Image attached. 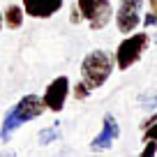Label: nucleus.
<instances>
[{"instance_id":"obj_1","label":"nucleus","mask_w":157,"mask_h":157,"mask_svg":"<svg viewBox=\"0 0 157 157\" xmlns=\"http://www.w3.org/2000/svg\"><path fill=\"white\" fill-rule=\"evenodd\" d=\"M46 111V104H44V97H37V95H25L16 102V106L10 109V113L5 116L2 120V139H10V134L14 129H19L23 123H30L35 118H39L42 113Z\"/></svg>"},{"instance_id":"obj_2","label":"nucleus","mask_w":157,"mask_h":157,"mask_svg":"<svg viewBox=\"0 0 157 157\" xmlns=\"http://www.w3.org/2000/svg\"><path fill=\"white\" fill-rule=\"evenodd\" d=\"M113 65H116V60H113V56L109 53V51H102V49L90 51L83 58V63H81V81H83L90 90L99 88V86L106 83V78L111 76Z\"/></svg>"},{"instance_id":"obj_3","label":"nucleus","mask_w":157,"mask_h":157,"mask_svg":"<svg viewBox=\"0 0 157 157\" xmlns=\"http://www.w3.org/2000/svg\"><path fill=\"white\" fill-rule=\"evenodd\" d=\"M76 7L93 30H102L113 19L111 0H76Z\"/></svg>"},{"instance_id":"obj_4","label":"nucleus","mask_w":157,"mask_h":157,"mask_svg":"<svg viewBox=\"0 0 157 157\" xmlns=\"http://www.w3.org/2000/svg\"><path fill=\"white\" fill-rule=\"evenodd\" d=\"M148 42H150V37L146 33H139V35H132V37L123 39L120 46H118V51H116V65L120 69H127L134 63H139L141 56L148 49Z\"/></svg>"},{"instance_id":"obj_5","label":"nucleus","mask_w":157,"mask_h":157,"mask_svg":"<svg viewBox=\"0 0 157 157\" xmlns=\"http://www.w3.org/2000/svg\"><path fill=\"white\" fill-rule=\"evenodd\" d=\"M141 5L143 0H120V7L116 12V25L123 35L132 33L141 23Z\"/></svg>"},{"instance_id":"obj_6","label":"nucleus","mask_w":157,"mask_h":157,"mask_svg":"<svg viewBox=\"0 0 157 157\" xmlns=\"http://www.w3.org/2000/svg\"><path fill=\"white\" fill-rule=\"evenodd\" d=\"M67 97H69V78L67 76L53 78V81L46 86V90H44V104H46V109H51V111H56V113L65 109Z\"/></svg>"},{"instance_id":"obj_7","label":"nucleus","mask_w":157,"mask_h":157,"mask_svg":"<svg viewBox=\"0 0 157 157\" xmlns=\"http://www.w3.org/2000/svg\"><path fill=\"white\" fill-rule=\"evenodd\" d=\"M118 134H120V127H118L116 118H113L111 113H106V116H104V127H102V132H99L97 136L93 139L90 148H93L95 152H99V150H109V148L113 146V141L118 139Z\"/></svg>"},{"instance_id":"obj_8","label":"nucleus","mask_w":157,"mask_h":157,"mask_svg":"<svg viewBox=\"0 0 157 157\" xmlns=\"http://www.w3.org/2000/svg\"><path fill=\"white\" fill-rule=\"evenodd\" d=\"M63 10V0H23V12L33 19H49Z\"/></svg>"},{"instance_id":"obj_9","label":"nucleus","mask_w":157,"mask_h":157,"mask_svg":"<svg viewBox=\"0 0 157 157\" xmlns=\"http://www.w3.org/2000/svg\"><path fill=\"white\" fill-rule=\"evenodd\" d=\"M2 23H5L7 28H12V30H19L21 25H23V7L10 5L5 10V14H2Z\"/></svg>"},{"instance_id":"obj_10","label":"nucleus","mask_w":157,"mask_h":157,"mask_svg":"<svg viewBox=\"0 0 157 157\" xmlns=\"http://www.w3.org/2000/svg\"><path fill=\"white\" fill-rule=\"evenodd\" d=\"M56 136H58V125L46 127V129H42V132H39V143H42V146H49Z\"/></svg>"},{"instance_id":"obj_11","label":"nucleus","mask_w":157,"mask_h":157,"mask_svg":"<svg viewBox=\"0 0 157 157\" xmlns=\"http://www.w3.org/2000/svg\"><path fill=\"white\" fill-rule=\"evenodd\" d=\"M88 95H90V88H88V86L83 83V81L74 86V97H76V99H86Z\"/></svg>"},{"instance_id":"obj_12","label":"nucleus","mask_w":157,"mask_h":157,"mask_svg":"<svg viewBox=\"0 0 157 157\" xmlns=\"http://www.w3.org/2000/svg\"><path fill=\"white\" fill-rule=\"evenodd\" d=\"M143 139H146V141H148V139H152V141H157V120H155V123H152V125H148L146 129H143Z\"/></svg>"},{"instance_id":"obj_13","label":"nucleus","mask_w":157,"mask_h":157,"mask_svg":"<svg viewBox=\"0 0 157 157\" xmlns=\"http://www.w3.org/2000/svg\"><path fill=\"white\" fill-rule=\"evenodd\" d=\"M157 152V141H152V139H148V143H146V148L141 150V155H146V157H150V155H155Z\"/></svg>"},{"instance_id":"obj_14","label":"nucleus","mask_w":157,"mask_h":157,"mask_svg":"<svg viewBox=\"0 0 157 157\" xmlns=\"http://www.w3.org/2000/svg\"><path fill=\"white\" fill-rule=\"evenodd\" d=\"M143 23H146V25H155L157 23V14H155V12H150L148 16H143Z\"/></svg>"},{"instance_id":"obj_15","label":"nucleus","mask_w":157,"mask_h":157,"mask_svg":"<svg viewBox=\"0 0 157 157\" xmlns=\"http://www.w3.org/2000/svg\"><path fill=\"white\" fill-rule=\"evenodd\" d=\"M143 104H146L148 109H155V106H157V95H155L152 99H143Z\"/></svg>"},{"instance_id":"obj_16","label":"nucleus","mask_w":157,"mask_h":157,"mask_svg":"<svg viewBox=\"0 0 157 157\" xmlns=\"http://www.w3.org/2000/svg\"><path fill=\"white\" fill-rule=\"evenodd\" d=\"M150 10H152V12L157 14V0H150Z\"/></svg>"},{"instance_id":"obj_17","label":"nucleus","mask_w":157,"mask_h":157,"mask_svg":"<svg viewBox=\"0 0 157 157\" xmlns=\"http://www.w3.org/2000/svg\"><path fill=\"white\" fill-rule=\"evenodd\" d=\"M0 28H2V14H0Z\"/></svg>"},{"instance_id":"obj_18","label":"nucleus","mask_w":157,"mask_h":157,"mask_svg":"<svg viewBox=\"0 0 157 157\" xmlns=\"http://www.w3.org/2000/svg\"><path fill=\"white\" fill-rule=\"evenodd\" d=\"M155 44H157V35H155Z\"/></svg>"}]
</instances>
